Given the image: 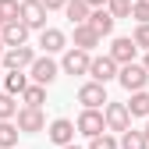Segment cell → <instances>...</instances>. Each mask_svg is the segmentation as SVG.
Masks as SVG:
<instances>
[{"mask_svg":"<svg viewBox=\"0 0 149 149\" xmlns=\"http://www.w3.org/2000/svg\"><path fill=\"white\" fill-rule=\"evenodd\" d=\"M39 46H43V53H61V50H68V36L61 32V29H39Z\"/></svg>","mask_w":149,"mask_h":149,"instance_id":"14","label":"cell"},{"mask_svg":"<svg viewBox=\"0 0 149 149\" xmlns=\"http://www.w3.org/2000/svg\"><path fill=\"white\" fill-rule=\"evenodd\" d=\"M14 124L22 135H39V132H46V114H43V107H18Z\"/></svg>","mask_w":149,"mask_h":149,"instance_id":"1","label":"cell"},{"mask_svg":"<svg viewBox=\"0 0 149 149\" xmlns=\"http://www.w3.org/2000/svg\"><path fill=\"white\" fill-rule=\"evenodd\" d=\"M142 135H146V142H149V121H146V128H142Z\"/></svg>","mask_w":149,"mask_h":149,"instance_id":"31","label":"cell"},{"mask_svg":"<svg viewBox=\"0 0 149 149\" xmlns=\"http://www.w3.org/2000/svg\"><path fill=\"white\" fill-rule=\"evenodd\" d=\"M61 149H82V146H74V142H68V146H61Z\"/></svg>","mask_w":149,"mask_h":149,"instance_id":"33","label":"cell"},{"mask_svg":"<svg viewBox=\"0 0 149 149\" xmlns=\"http://www.w3.org/2000/svg\"><path fill=\"white\" fill-rule=\"evenodd\" d=\"M89 78L92 82H110V78H117V61L114 57H110V53H103V57H96V53H92V57H89Z\"/></svg>","mask_w":149,"mask_h":149,"instance_id":"5","label":"cell"},{"mask_svg":"<svg viewBox=\"0 0 149 149\" xmlns=\"http://www.w3.org/2000/svg\"><path fill=\"white\" fill-rule=\"evenodd\" d=\"M71 39H74V46H78V50H89V53H92V50L100 46V39H103V36H100V32H92L85 22H78V25H74V36H71Z\"/></svg>","mask_w":149,"mask_h":149,"instance_id":"16","label":"cell"},{"mask_svg":"<svg viewBox=\"0 0 149 149\" xmlns=\"http://www.w3.org/2000/svg\"><path fill=\"white\" fill-rule=\"evenodd\" d=\"M107 11L114 14V22H121V18H132V4H128V0H107Z\"/></svg>","mask_w":149,"mask_h":149,"instance_id":"25","label":"cell"},{"mask_svg":"<svg viewBox=\"0 0 149 149\" xmlns=\"http://www.w3.org/2000/svg\"><path fill=\"white\" fill-rule=\"evenodd\" d=\"M89 50H78V46H68L64 50V61H61V71L64 74H85L89 71Z\"/></svg>","mask_w":149,"mask_h":149,"instance_id":"10","label":"cell"},{"mask_svg":"<svg viewBox=\"0 0 149 149\" xmlns=\"http://www.w3.org/2000/svg\"><path fill=\"white\" fill-rule=\"evenodd\" d=\"M4 22H7V18H4V14H0V29H4Z\"/></svg>","mask_w":149,"mask_h":149,"instance_id":"35","label":"cell"},{"mask_svg":"<svg viewBox=\"0 0 149 149\" xmlns=\"http://www.w3.org/2000/svg\"><path fill=\"white\" fill-rule=\"evenodd\" d=\"M64 4H68V0H43L46 11H64Z\"/></svg>","mask_w":149,"mask_h":149,"instance_id":"29","label":"cell"},{"mask_svg":"<svg viewBox=\"0 0 149 149\" xmlns=\"http://www.w3.org/2000/svg\"><path fill=\"white\" fill-rule=\"evenodd\" d=\"M85 25L92 32H100V36H110V32H114V14H110L107 7H92L89 18H85Z\"/></svg>","mask_w":149,"mask_h":149,"instance_id":"15","label":"cell"},{"mask_svg":"<svg viewBox=\"0 0 149 149\" xmlns=\"http://www.w3.org/2000/svg\"><path fill=\"white\" fill-rule=\"evenodd\" d=\"M4 50H7V46H4V39H0V57H4Z\"/></svg>","mask_w":149,"mask_h":149,"instance_id":"34","label":"cell"},{"mask_svg":"<svg viewBox=\"0 0 149 149\" xmlns=\"http://www.w3.org/2000/svg\"><path fill=\"white\" fill-rule=\"evenodd\" d=\"M25 85H29V74H25V71H7V74H4V82H0V89L11 92V96H22Z\"/></svg>","mask_w":149,"mask_h":149,"instance_id":"17","label":"cell"},{"mask_svg":"<svg viewBox=\"0 0 149 149\" xmlns=\"http://www.w3.org/2000/svg\"><path fill=\"white\" fill-rule=\"evenodd\" d=\"M89 4H85V0H68V4H64V14H68V22L71 25H78V22H85V18H89Z\"/></svg>","mask_w":149,"mask_h":149,"instance_id":"21","label":"cell"},{"mask_svg":"<svg viewBox=\"0 0 149 149\" xmlns=\"http://www.w3.org/2000/svg\"><path fill=\"white\" fill-rule=\"evenodd\" d=\"M146 149H149V146H146Z\"/></svg>","mask_w":149,"mask_h":149,"instance_id":"39","label":"cell"},{"mask_svg":"<svg viewBox=\"0 0 149 149\" xmlns=\"http://www.w3.org/2000/svg\"><path fill=\"white\" fill-rule=\"evenodd\" d=\"M89 7H107V0H85Z\"/></svg>","mask_w":149,"mask_h":149,"instance_id":"30","label":"cell"},{"mask_svg":"<svg viewBox=\"0 0 149 149\" xmlns=\"http://www.w3.org/2000/svg\"><path fill=\"white\" fill-rule=\"evenodd\" d=\"M132 18L135 22H149V0H132Z\"/></svg>","mask_w":149,"mask_h":149,"instance_id":"27","label":"cell"},{"mask_svg":"<svg viewBox=\"0 0 149 149\" xmlns=\"http://www.w3.org/2000/svg\"><path fill=\"white\" fill-rule=\"evenodd\" d=\"M0 82H4V71H0Z\"/></svg>","mask_w":149,"mask_h":149,"instance_id":"36","label":"cell"},{"mask_svg":"<svg viewBox=\"0 0 149 149\" xmlns=\"http://www.w3.org/2000/svg\"><path fill=\"white\" fill-rule=\"evenodd\" d=\"M18 124L14 121H0V149H14L18 146Z\"/></svg>","mask_w":149,"mask_h":149,"instance_id":"22","label":"cell"},{"mask_svg":"<svg viewBox=\"0 0 149 149\" xmlns=\"http://www.w3.org/2000/svg\"><path fill=\"white\" fill-rule=\"evenodd\" d=\"M103 124L107 132H124V128H132V114H128L124 103H103Z\"/></svg>","mask_w":149,"mask_h":149,"instance_id":"6","label":"cell"},{"mask_svg":"<svg viewBox=\"0 0 149 149\" xmlns=\"http://www.w3.org/2000/svg\"><path fill=\"white\" fill-rule=\"evenodd\" d=\"M135 53H139V46H135L132 36H117V39L110 43V57L117 61V68H121V64H132V61H135Z\"/></svg>","mask_w":149,"mask_h":149,"instance_id":"13","label":"cell"},{"mask_svg":"<svg viewBox=\"0 0 149 149\" xmlns=\"http://www.w3.org/2000/svg\"><path fill=\"white\" fill-rule=\"evenodd\" d=\"M128 4H132V0H128Z\"/></svg>","mask_w":149,"mask_h":149,"instance_id":"37","label":"cell"},{"mask_svg":"<svg viewBox=\"0 0 149 149\" xmlns=\"http://www.w3.org/2000/svg\"><path fill=\"white\" fill-rule=\"evenodd\" d=\"M22 103H25V107H43V103H46V85L29 82L25 92H22Z\"/></svg>","mask_w":149,"mask_h":149,"instance_id":"19","label":"cell"},{"mask_svg":"<svg viewBox=\"0 0 149 149\" xmlns=\"http://www.w3.org/2000/svg\"><path fill=\"white\" fill-rule=\"evenodd\" d=\"M32 61H36V50H32L29 43H22V46H7L4 57H0V64H4L7 71H25Z\"/></svg>","mask_w":149,"mask_h":149,"instance_id":"4","label":"cell"},{"mask_svg":"<svg viewBox=\"0 0 149 149\" xmlns=\"http://www.w3.org/2000/svg\"><path fill=\"white\" fill-rule=\"evenodd\" d=\"M74 135H78V132H74V121H68V117H53L46 124V139L57 146V149L68 146V142H74Z\"/></svg>","mask_w":149,"mask_h":149,"instance_id":"9","label":"cell"},{"mask_svg":"<svg viewBox=\"0 0 149 149\" xmlns=\"http://www.w3.org/2000/svg\"><path fill=\"white\" fill-rule=\"evenodd\" d=\"M46 7H43V0H22V7H18V18H22V22L29 25V29H46Z\"/></svg>","mask_w":149,"mask_h":149,"instance_id":"8","label":"cell"},{"mask_svg":"<svg viewBox=\"0 0 149 149\" xmlns=\"http://www.w3.org/2000/svg\"><path fill=\"white\" fill-rule=\"evenodd\" d=\"M117 82L128 89V92H135V89H146V82H149V71L142 68V64H121L117 68Z\"/></svg>","mask_w":149,"mask_h":149,"instance_id":"7","label":"cell"},{"mask_svg":"<svg viewBox=\"0 0 149 149\" xmlns=\"http://www.w3.org/2000/svg\"><path fill=\"white\" fill-rule=\"evenodd\" d=\"M74 132H78V135H85V139H92V135L107 132V124H103V107H100V110H96V107H82L78 121H74Z\"/></svg>","mask_w":149,"mask_h":149,"instance_id":"3","label":"cell"},{"mask_svg":"<svg viewBox=\"0 0 149 149\" xmlns=\"http://www.w3.org/2000/svg\"><path fill=\"white\" fill-rule=\"evenodd\" d=\"M124 107H128V114H132V117H149V92H146V89H135L132 100H128Z\"/></svg>","mask_w":149,"mask_h":149,"instance_id":"18","label":"cell"},{"mask_svg":"<svg viewBox=\"0 0 149 149\" xmlns=\"http://www.w3.org/2000/svg\"><path fill=\"white\" fill-rule=\"evenodd\" d=\"M29 25L22 22V18H7L4 22V29H0V39H4V46H22V43H29Z\"/></svg>","mask_w":149,"mask_h":149,"instance_id":"11","label":"cell"},{"mask_svg":"<svg viewBox=\"0 0 149 149\" xmlns=\"http://www.w3.org/2000/svg\"><path fill=\"white\" fill-rule=\"evenodd\" d=\"M85 149H117V139H114V132H100V135L89 139Z\"/></svg>","mask_w":149,"mask_h":149,"instance_id":"24","label":"cell"},{"mask_svg":"<svg viewBox=\"0 0 149 149\" xmlns=\"http://www.w3.org/2000/svg\"><path fill=\"white\" fill-rule=\"evenodd\" d=\"M142 68H146V71H149V50H146V61H142Z\"/></svg>","mask_w":149,"mask_h":149,"instance_id":"32","label":"cell"},{"mask_svg":"<svg viewBox=\"0 0 149 149\" xmlns=\"http://www.w3.org/2000/svg\"><path fill=\"white\" fill-rule=\"evenodd\" d=\"M149 142H146V135L142 132H135V128H124L121 132V139H117V149H146Z\"/></svg>","mask_w":149,"mask_h":149,"instance_id":"20","label":"cell"},{"mask_svg":"<svg viewBox=\"0 0 149 149\" xmlns=\"http://www.w3.org/2000/svg\"><path fill=\"white\" fill-rule=\"evenodd\" d=\"M78 103H82V107H96V110H100V107L107 103V85L89 78L85 85H78Z\"/></svg>","mask_w":149,"mask_h":149,"instance_id":"12","label":"cell"},{"mask_svg":"<svg viewBox=\"0 0 149 149\" xmlns=\"http://www.w3.org/2000/svg\"><path fill=\"white\" fill-rule=\"evenodd\" d=\"M25 71H29V82H39V85H50V82H53V78L61 74V64L53 61L50 53H43V57L36 53V61H32V64H29Z\"/></svg>","mask_w":149,"mask_h":149,"instance_id":"2","label":"cell"},{"mask_svg":"<svg viewBox=\"0 0 149 149\" xmlns=\"http://www.w3.org/2000/svg\"><path fill=\"white\" fill-rule=\"evenodd\" d=\"M14 114H18V96L0 89V121H14Z\"/></svg>","mask_w":149,"mask_h":149,"instance_id":"23","label":"cell"},{"mask_svg":"<svg viewBox=\"0 0 149 149\" xmlns=\"http://www.w3.org/2000/svg\"><path fill=\"white\" fill-rule=\"evenodd\" d=\"M14 149H18V146H14Z\"/></svg>","mask_w":149,"mask_h":149,"instance_id":"38","label":"cell"},{"mask_svg":"<svg viewBox=\"0 0 149 149\" xmlns=\"http://www.w3.org/2000/svg\"><path fill=\"white\" fill-rule=\"evenodd\" d=\"M132 39H135L139 50H149V22H139L135 25V36H132Z\"/></svg>","mask_w":149,"mask_h":149,"instance_id":"26","label":"cell"},{"mask_svg":"<svg viewBox=\"0 0 149 149\" xmlns=\"http://www.w3.org/2000/svg\"><path fill=\"white\" fill-rule=\"evenodd\" d=\"M18 7H22L18 0H0V14L4 18H18Z\"/></svg>","mask_w":149,"mask_h":149,"instance_id":"28","label":"cell"}]
</instances>
